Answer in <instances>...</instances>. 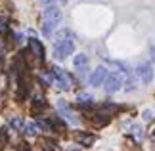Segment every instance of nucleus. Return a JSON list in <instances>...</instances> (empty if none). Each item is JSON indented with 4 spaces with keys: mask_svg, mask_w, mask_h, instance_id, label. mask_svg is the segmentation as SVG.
<instances>
[{
    "mask_svg": "<svg viewBox=\"0 0 155 151\" xmlns=\"http://www.w3.org/2000/svg\"><path fill=\"white\" fill-rule=\"evenodd\" d=\"M69 54H73V40L56 42V46H54V56H56V59L61 61V59H65Z\"/></svg>",
    "mask_w": 155,
    "mask_h": 151,
    "instance_id": "f257e3e1",
    "label": "nucleus"
},
{
    "mask_svg": "<svg viewBox=\"0 0 155 151\" xmlns=\"http://www.w3.org/2000/svg\"><path fill=\"white\" fill-rule=\"evenodd\" d=\"M121 86H123V75H121V73H111V75H107L105 82H104L105 92L113 94V92H117Z\"/></svg>",
    "mask_w": 155,
    "mask_h": 151,
    "instance_id": "f03ea898",
    "label": "nucleus"
},
{
    "mask_svg": "<svg viewBox=\"0 0 155 151\" xmlns=\"http://www.w3.org/2000/svg\"><path fill=\"white\" fill-rule=\"evenodd\" d=\"M136 75L142 78V82H144V84H150V80L153 78V69H151V65L147 63V61H142L138 67H136Z\"/></svg>",
    "mask_w": 155,
    "mask_h": 151,
    "instance_id": "7ed1b4c3",
    "label": "nucleus"
},
{
    "mask_svg": "<svg viewBox=\"0 0 155 151\" xmlns=\"http://www.w3.org/2000/svg\"><path fill=\"white\" fill-rule=\"evenodd\" d=\"M42 15H44V21H52V23H56V25L61 21V17H63L61 10H59L58 6H46Z\"/></svg>",
    "mask_w": 155,
    "mask_h": 151,
    "instance_id": "20e7f679",
    "label": "nucleus"
},
{
    "mask_svg": "<svg viewBox=\"0 0 155 151\" xmlns=\"http://www.w3.org/2000/svg\"><path fill=\"white\" fill-rule=\"evenodd\" d=\"M54 78H56V82H58V86L61 88V90H69L71 88V78L67 73H63L59 67L54 69Z\"/></svg>",
    "mask_w": 155,
    "mask_h": 151,
    "instance_id": "39448f33",
    "label": "nucleus"
},
{
    "mask_svg": "<svg viewBox=\"0 0 155 151\" xmlns=\"http://www.w3.org/2000/svg\"><path fill=\"white\" fill-rule=\"evenodd\" d=\"M107 75H109V73H107L105 67H98V69L90 75V84H92V86H100V84H104L105 78H107Z\"/></svg>",
    "mask_w": 155,
    "mask_h": 151,
    "instance_id": "423d86ee",
    "label": "nucleus"
},
{
    "mask_svg": "<svg viewBox=\"0 0 155 151\" xmlns=\"http://www.w3.org/2000/svg\"><path fill=\"white\" fill-rule=\"evenodd\" d=\"M58 107H59V111H61L63 119H67L69 123H73V124H79V119L75 117V113L67 107V103H65V101H58Z\"/></svg>",
    "mask_w": 155,
    "mask_h": 151,
    "instance_id": "0eeeda50",
    "label": "nucleus"
},
{
    "mask_svg": "<svg viewBox=\"0 0 155 151\" xmlns=\"http://www.w3.org/2000/svg\"><path fill=\"white\" fill-rule=\"evenodd\" d=\"M73 65L77 69H84L88 65V56L86 54H77V56L73 57Z\"/></svg>",
    "mask_w": 155,
    "mask_h": 151,
    "instance_id": "6e6552de",
    "label": "nucleus"
},
{
    "mask_svg": "<svg viewBox=\"0 0 155 151\" xmlns=\"http://www.w3.org/2000/svg\"><path fill=\"white\" fill-rule=\"evenodd\" d=\"M31 50L35 52V56H37L38 59L44 57V48H42V44H40L37 38H31Z\"/></svg>",
    "mask_w": 155,
    "mask_h": 151,
    "instance_id": "1a4fd4ad",
    "label": "nucleus"
},
{
    "mask_svg": "<svg viewBox=\"0 0 155 151\" xmlns=\"http://www.w3.org/2000/svg\"><path fill=\"white\" fill-rule=\"evenodd\" d=\"M77 142L79 143H82V146H92L94 142H96V138H94L92 134H77Z\"/></svg>",
    "mask_w": 155,
    "mask_h": 151,
    "instance_id": "9d476101",
    "label": "nucleus"
},
{
    "mask_svg": "<svg viewBox=\"0 0 155 151\" xmlns=\"http://www.w3.org/2000/svg\"><path fill=\"white\" fill-rule=\"evenodd\" d=\"M71 37H73V33L69 31V29H61L58 34H56V38H58V42H61V40H69Z\"/></svg>",
    "mask_w": 155,
    "mask_h": 151,
    "instance_id": "9b49d317",
    "label": "nucleus"
},
{
    "mask_svg": "<svg viewBox=\"0 0 155 151\" xmlns=\"http://www.w3.org/2000/svg\"><path fill=\"white\" fill-rule=\"evenodd\" d=\"M10 124H12V128H15V130H21L23 126H25V123H23V119H21V117H12Z\"/></svg>",
    "mask_w": 155,
    "mask_h": 151,
    "instance_id": "f8f14e48",
    "label": "nucleus"
},
{
    "mask_svg": "<svg viewBox=\"0 0 155 151\" xmlns=\"http://www.w3.org/2000/svg\"><path fill=\"white\" fill-rule=\"evenodd\" d=\"M77 100H79V103H88V105H90L92 96H90V94H86V92H81L79 96H77Z\"/></svg>",
    "mask_w": 155,
    "mask_h": 151,
    "instance_id": "ddd939ff",
    "label": "nucleus"
},
{
    "mask_svg": "<svg viewBox=\"0 0 155 151\" xmlns=\"http://www.w3.org/2000/svg\"><path fill=\"white\" fill-rule=\"evenodd\" d=\"M23 128H25L27 136H35V134H37V124H35V123H29V124L23 126Z\"/></svg>",
    "mask_w": 155,
    "mask_h": 151,
    "instance_id": "4468645a",
    "label": "nucleus"
},
{
    "mask_svg": "<svg viewBox=\"0 0 155 151\" xmlns=\"http://www.w3.org/2000/svg\"><path fill=\"white\" fill-rule=\"evenodd\" d=\"M54 29H56V23H52V21H44V27H42V33H44V34H50Z\"/></svg>",
    "mask_w": 155,
    "mask_h": 151,
    "instance_id": "2eb2a0df",
    "label": "nucleus"
},
{
    "mask_svg": "<svg viewBox=\"0 0 155 151\" xmlns=\"http://www.w3.org/2000/svg\"><path fill=\"white\" fill-rule=\"evenodd\" d=\"M124 90H127V92H132V90H136V80H134V78H128V80H127V86H124Z\"/></svg>",
    "mask_w": 155,
    "mask_h": 151,
    "instance_id": "dca6fc26",
    "label": "nucleus"
},
{
    "mask_svg": "<svg viewBox=\"0 0 155 151\" xmlns=\"http://www.w3.org/2000/svg\"><path fill=\"white\" fill-rule=\"evenodd\" d=\"M37 126H40V128H42V130H46V132H50V130H52V126H50L48 123H46V120H38V123H37Z\"/></svg>",
    "mask_w": 155,
    "mask_h": 151,
    "instance_id": "f3484780",
    "label": "nucleus"
},
{
    "mask_svg": "<svg viewBox=\"0 0 155 151\" xmlns=\"http://www.w3.org/2000/svg\"><path fill=\"white\" fill-rule=\"evenodd\" d=\"M44 4H48V6H58V4H65L67 0H42Z\"/></svg>",
    "mask_w": 155,
    "mask_h": 151,
    "instance_id": "a211bd4d",
    "label": "nucleus"
},
{
    "mask_svg": "<svg viewBox=\"0 0 155 151\" xmlns=\"http://www.w3.org/2000/svg\"><path fill=\"white\" fill-rule=\"evenodd\" d=\"M132 134H136V138H142V128L140 126H132Z\"/></svg>",
    "mask_w": 155,
    "mask_h": 151,
    "instance_id": "6ab92c4d",
    "label": "nucleus"
},
{
    "mask_svg": "<svg viewBox=\"0 0 155 151\" xmlns=\"http://www.w3.org/2000/svg\"><path fill=\"white\" fill-rule=\"evenodd\" d=\"M150 56H151V59H153V63H155V46H153V44L150 46Z\"/></svg>",
    "mask_w": 155,
    "mask_h": 151,
    "instance_id": "aec40b11",
    "label": "nucleus"
},
{
    "mask_svg": "<svg viewBox=\"0 0 155 151\" xmlns=\"http://www.w3.org/2000/svg\"><path fill=\"white\" fill-rule=\"evenodd\" d=\"M144 119H146V120H151V119H153L151 111H144Z\"/></svg>",
    "mask_w": 155,
    "mask_h": 151,
    "instance_id": "412c9836",
    "label": "nucleus"
},
{
    "mask_svg": "<svg viewBox=\"0 0 155 151\" xmlns=\"http://www.w3.org/2000/svg\"><path fill=\"white\" fill-rule=\"evenodd\" d=\"M4 31H6V21L0 17V33H4Z\"/></svg>",
    "mask_w": 155,
    "mask_h": 151,
    "instance_id": "4be33fe9",
    "label": "nucleus"
},
{
    "mask_svg": "<svg viewBox=\"0 0 155 151\" xmlns=\"http://www.w3.org/2000/svg\"><path fill=\"white\" fill-rule=\"evenodd\" d=\"M151 138H153V140H155V128H153V132H151Z\"/></svg>",
    "mask_w": 155,
    "mask_h": 151,
    "instance_id": "5701e85b",
    "label": "nucleus"
}]
</instances>
